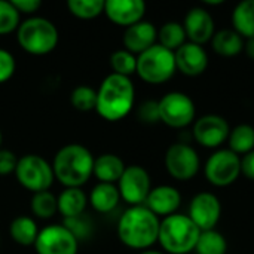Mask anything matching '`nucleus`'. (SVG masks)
Masks as SVG:
<instances>
[{
  "label": "nucleus",
  "instance_id": "nucleus-1",
  "mask_svg": "<svg viewBox=\"0 0 254 254\" xmlns=\"http://www.w3.org/2000/svg\"><path fill=\"white\" fill-rule=\"evenodd\" d=\"M135 89L129 77L110 73L104 77L97 89V113L109 121L118 122L124 119L134 107Z\"/></svg>",
  "mask_w": 254,
  "mask_h": 254
},
{
  "label": "nucleus",
  "instance_id": "nucleus-2",
  "mask_svg": "<svg viewBox=\"0 0 254 254\" xmlns=\"http://www.w3.org/2000/svg\"><path fill=\"white\" fill-rule=\"evenodd\" d=\"M161 220L146 205L128 208L119 219L118 237L129 249L147 250L158 241Z\"/></svg>",
  "mask_w": 254,
  "mask_h": 254
},
{
  "label": "nucleus",
  "instance_id": "nucleus-3",
  "mask_svg": "<svg viewBox=\"0 0 254 254\" xmlns=\"http://www.w3.org/2000/svg\"><path fill=\"white\" fill-rule=\"evenodd\" d=\"M94 159L85 146L77 143L65 144L54 156V176L64 188H80L92 176Z\"/></svg>",
  "mask_w": 254,
  "mask_h": 254
},
{
  "label": "nucleus",
  "instance_id": "nucleus-4",
  "mask_svg": "<svg viewBox=\"0 0 254 254\" xmlns=\"http://www.w3.org/2000/svg\"><path fill=\"white\" fill-rule=\"evenodd\" d=\"M199 234V228L189 216L171 214L161 222L158 241L167 253L188 254L195 250Z\"/></svg>",
  "mask_w": 254,
  "mask_h": 254
},
{
  "label": "nucleus",
  "instance_id": "nucleus-5",
  "mask_svg": "<svg viewBox=\"0 0 254 254\" xmlns=\"http://www.w3.org/2000/svg\"><path fill=\"white\" fill-rule=\"evenodd\" d=\"M58 30L55 24L43 16L24 19L16 28L18 45L31 55H46L58 45Z\"/></svg>",
  "mask_w": 254,
  "mask_h": 254
},
{
  "label": "nucleus",
  "instance_id": "nucleus-6",
  "mask_svg": "<svg viewBox=\"0 0 254 254\" xmlns=\"http://www.w3.org/2000/svg\"><path fill=\"white\" fill-rule=\"evenodd\" d=\"M174 52L155 43L152 48L137 57V74L147 83L159 85L173 77L176 73Z\"/></svg>",
  "mask_w": 254,
  "mask_h": 254
},
{
  "label": "nucleus",
  "instance_id": "nucleus-7",
  "mask_svg": "<svg viewBox=\"0 0 254 254\" xmlns=\"http://www.w3.org/2000/svg\"><path fill=\"white\" fill-rule=\"evenodd\" d=\"M15 177L22 188L33 193L48 190L55 179L52 164H49L43 156L34 153L24 155L18 159Z\"/></svg>",
  "mask_w": 254,
  "mask_h": 254
},
{
  "label": "nucleus",
  "instance_id": "nucleus-8",
  "mask_svg": "<svg viewBox=\"0 0 254 254\" xmlns=\"http://www.w3.org/2000/svg\"><path fill=\"white\" fill-rule=\"evenodd\" d=\"M159 118L161 122L171 128H185L193 122L196 109L192 98L179 91L165 94L159 101Z\"/></svg>",
  "mask_w": 254,
  "mask_h": 254
},
{
  "label": "nucleus",
  "instance_id": "nucleus-9",
  "mask_svg": "<svg viewBox=\"0 0 254 254\" xmlns=\"http://www.w3.org/2000/svg\"><path fill=\"white\" fill-rule=\"evenodd\" d=\"M205 179L217 188H225L237 182L241 174V158L229 149L214 152L204 167Z\"/></svg>",
  "mask_w": 254,
  "mask_h": 254
},
{
  "label": "nucleus",
  "instance_id": "nucleus-10",
  "mask_svg": "<svg viewBox=\"0 0 254 254\" xmlns=\"http://www.w3.org/2000/svg\"><path fill=\"white\" fill-rule=\"evenodd\" d=\"M165 168L168 174L176 180H190L199 171L198 152L188 143H174L167 149Z\"/></svg>",
  "mask_w": 254,
  "mask_h": 254
},
{
  "label": "nucleus",
  "instance_id": "nucleus-11",
  "mask_svg": "<svg viewBox=\"0 0 254 254\" xmlns=\"http://www.w3.org/2000/svg\"><path fill=\"white\" fill-rule=\"evenodd\" d=\"M118 190L121 198L131 207L143 205L152 190L149 173L140 165L125 167V171L118 182Z\"/></svg>",
  "mask_w": 254,
  "mask_h": 254
},
{
  "label": "nucleus",
  "instance_id": "nucleus-12",
  "mask_svg": "<svg viewBox=\"0 0 254 254\" xmlns=\"http://www.w3.org/2000/svg\"><path fill=\"white\" fill-rule=\"evenodd\" d=\"M37 254H77L79 241L64 225H48L34 243Z\"/></svg>",
  "mask_w": 254,
  "mask_h": 254
},
{
  "label": "nucleus",
  "instance_id": "nucleus-13",
  "mask_svg": "<svg viewBox=\"0 0 254 254\" xmlns=\"http://www.w3.org/2000/svg\"><path fill=\"white\" fill-rule=\"evenodd\" d=\"M222 216V204L214 193L201 192L195 195L189 205V217L199 231H211L216 228Z\"/></svg>",
  "mask_w": 254,
  "mask_h": 254
},
{
  "label": "nucleus",
  "instance_id": "nucleus-14",
  "mask_svg": "<svg viewBox=\"0 0 254 254\" xmlns=\"http://www.w3.org/2000/svg\"><path fill=\"white\" fill-rule=\"evenodd\" d=\"M231 128L225 118L219 115H204L193 125L195 140L208 149L219 147L229 137Z\"/></svg>",
  "mask_w": 254,
  "mask_h": 254
},
{
  "label": "nucleus",
  "instance_id": "nucleus-15",
  "mask_svg": "<svg viewBox=\"0 0 254 254\" xmlns=\"http://www.w3.org/2000/svg\"><path fill=\"white\" fill-rule=\"evenodd\" d=\"M183 28L186 33V37L189 39V42L196 43V45H204L207 42H210L214 36V21L211 13L201 7H192L186 16H185V22H183Z\"/></svg>",
  "mask_w": 254,
  "mask_h": 254
},
{
  "label": "nucleus",
  "instance_id": "nucleus-16",
  "mask_svg": "<svg viewBox=\"0 0 254 254\" xmlns=\"http://www.w3.org/2000/svg\"><path fill=\"white\" fill-rule=\"evenodd\" d=\"M146 3L143 0H107L104 1V13L116 25L129 27L143 21Z\"/></svg>",
  "mask_w": 254,
  "mask_h": 254
},
{
  "label": "nucleus",
  "instance_id": "nucleus-17",
  "mask_svg": "<svg viewBox=\"0 0 254 254\" xmlns=\"http://www.w3.org/2000/svg\"><path fill=\"white\" fill-rule=\"evenodd\" d=\"M176 67L186 76H199L208 67V55L201 45L186 42L176 52Z\"/></svg>",
  "mask_w": 254,
  "mask_h": 254
},
{
  "label": "nucleus",
  "instance_id": "nucleus-18",
  "mask_svg": "<svg viewBox=\"0 0 254 254\" xmlns=\"http://www.w3.org/2000/svg\"><path fill=\"white\" fill-rule=\"evenodd\" d=\"M180 204H182L180 192L168 185L153 188L146 199V207L158 217L159 216L168 217L171 214H176Z\"/></svg>",
  "mask_w": 254,
  "mask_h": 254
},
{
  "label": "nucleus",
  "instance_id": "nucleus-19",
  "mask_svg": "<svg viewBox=\"0 0 254 254\" xmlns=\"http://www.w3.org/2000/svg\"><path fill=\"white\" fill-rule=\"evenodd\" d=\"M158 39L156 27L149 21H140L134 25L125 28L124 33V46L131 54H143L155 45Z\"/></svg>",
  "mask_w": 254,
  "mask_h": 254
},
{
  "label": "nucleus",
  "instance_id": "nucleus-20",
  "mask_svg": "<svg viewBox=\"0 0 254 254\" xmlns=\"http://www.w3.org/2000/svg\"><path fill=\"white\" fill-rule=\"evenodd\" d=\"M88 205V196L80 188H64L57 196V207L64 219H73L83 214Z\"/></svg>",
  "mask_w": 254,
  "mask_h": 254
},
{
  "label": "nucleus",
  "instance_id": "nucleus-21",
  "mask_svg": "<svg viewBox=\"0 0 254 254\" xmlns=\"http://www.w3.org/2000/svg\"><path fill=\"white\" fill-rule=\"evenodd\" d=\"M124 171H125V164L118 155L103 153L94 159L92 176L98 179V183L115 185L116 182H119Z\"/></svg>",
  "mask_w": 254,
  "mask_h": 254
},
{
  "label": "nucleus",
  "instance_id": "nucleus-22",
  "mask_svg": "<svg viewBox=\"0 0 254 254\" xmlns=\"http://www.w3.org/2000/svg\"><path fill=\"white\" fill-rule=\"evenodd\" d=\"M121 195L118 190V186L110 183H98L92 188L88 202L91 207L98 213H110L113 211L119 204Z\"/></svg>",
  "mask_w": 254,
  "mask_h": 254
},
{
  "label": "nucleus",
  "instance_id": "nucleus-23",
  "mask_svg": "<svg viewBox=\"0 0 254 254\" xmlns=\"http://www.w3.org/2000/svg\"><path fill=\"white\" fill-rule=\"evenodd\" d=\"M211 45L216 54L222 57H235L244 49V39L231 28H223L214 33Z\"/></svg>",
  "mask_w": 254,
  "mask_h": 254
},
{
  "label": "nucleus",
  "instance_id": "nucleus-24",
  "mask_svg": "<svg viewBox=\"0 0 254 254\" xmlns=\"http://www.w3.org/2000/svg\"><path fill=\"white\" fill-rule=\"evenodd\" d=\"M9 235L19 246H34L39 228L34 219L28 216H18L9 225Z\"/></svg>",
  "mask_w": 254,
  "mask_h": 254
},
{
  "label": "nucleus",
  "instance_id": "nucleus-25",
  "mask_svg": "<svg viewBox=\"0 0 254 254\" xmlns=\"http://www.w3.org/2000/svg\"><path fill=\"white\" fill-rule=\"evenodd\" d=\"M234 30L243 39L254 37V0L240 1L232 12Z\"/></svg>",
  "mask_w": 254,
  "mask_h": 254
},
{
  "label": "nucleus",
  "instance_id": "nucleus-26",
  "mask_svg": "<svg viewBox=\"0 0 254 254\" xmlns=\"http://www.w3.org/2000/svg\"><path fill=\"white\" fill-rule=\"evenodd\" d=\"M229 150L240 155H247L254 150V128L249 124L237 125L228 137Z\"/></svg>",
  "mask_w": 254,
  "mask_h": 254
},
{
  "label": "nucleus",
  "instance_id": "nucleus-27",
  "mask_svg": "<svg viewBox=\"0 0 254 254\" xmlns=\"http://www.w3.org/2000/svg\"><path fill=\"white\" fill-rule=\"evenodd\" d=\"M158 39H159V45L176 52L180 46H183L186 43V33L183 28V24L176 22V21H170L165 22L159 31H158Z\"/></svg>",
  "mask_w": 254,
  "mask_h": 254
},
{
  "label": "nucleus",
  "instance_id": "nucleus-28",
  "mask_svg": "<svg viewBox=\"0 0 254 254\" xmlns=\"http://www.w3.org/2000/svg\"><path fill=\"white\" fill-rule=\"evenodd\" d=\"M228 250V243L225 237L211 229V231H201L195 252L198 254H225Z\"/></svg>",
  "mask_w": 254,
  "mask_h": 254
},
{
  "label": "nucleus",
  "instance_id": "nucleus-29",
  "mask_svg": "<svg viewBox=\"0 0 254 254\" xmlns=\"http://www.w3.org/2000/svg\"><path fill=\"white\" fill-rule=\"evenodd\" d=\"M30 210L39 219H43V220L51 219L58 211L57 196L52 192H49V190L33 193L31 202H30Z\"/></svg>",
  "mask_w": 254,
  "mask_h": 254
},
{
  "label": "nucleus",
  "instance_id": "nucleus-30",
  "mask_svg": "<svg viewBox=\"0 0 254 254\" xmlns=\"http://www.w3.org/2000/svg\"><path fill=\"white\" fill-rule=\"evenodd\" d=\"M67 7L80 19H92L104 12V0H68Z\"/></svg>",
  "mask_w": 254,
  "mask_h": 254
},
{
  "label": "nucleus",
  "instance_id": "nucleus-31",
  "mask_svg": "<svg viewBox=\"0 0 254 254\" xmlns=\"http://www.w3.org/2000/svg\"><path fill=\"white\" fill-rule=\"evenodd\" d=\"M110 67L115 74L129 77L137 71V57L127 49H118L110 57Z\"/></svg>",
  "mask_w": 254,
  "mask_h": 254
},
{
  "label": "nucleus",
  "instance_id": "nucleus-32",
  "mask_svg": "<svg viewBox=\"0 0 254 254\" xmlns=\"http://www.w3.org/2000/svg\"><path fill=\"white\" fill-rule=\"evenodd\" d=\"M70 101L79 112H91L97 107V91L88 85H79L71 91Z\"/></svg>",
  "mask_w": 254,
  "mask_h": 254
},
{
  "label": "nucleus",
  "instance_id": "nucleus-33",
  "mask_svg": "<svg viewBox=\"0 0 254 254\" xmlns=\"http://www.w3.org/2000/svg\"><path fill=\"white\" fill-rule=\"evenodd\" d=\"M19 12L10 0H0V34H9L21 24Z\"/></svg>",
  "mask_w": 254,
  "mask_h": 254
},
{
  "label": "nucleus",
  "instance_id": "nucleus-34",
  "mask_svg": "<svg viewBox=\"0 0 254 254\" xmlns=\"http://www.w3.org/2000/svg\"><path fill=\"white\" fill-rule=\"evenodd\" d=\"M83 216V214H82ZM73 217V219H64V226L76 237V240H83L91 235V223L85 217Z\"/></svg>",
  "mask_w": 254,
  "mask_h": 254
},
{
  "label": "nucleus",
  "instance_id": "nucleus-35",
  "mask_svg": "<svg viewBox=\"0 0 254 254\" xmlns=\"http://www.w3.org/2000/svg\"><path fill=\"white\" fill-rule=\"evenodd\" d=\"M137 116L144 124H156V122H159L161 118H159V106H158V101L147 100V101L141 103L138 106V109H137Z\"/></svg>",
  "mask_w": 254,
  "mask_h": 254
},
{
  "label": "nucleus",
  "instance_id": "nucleus-36",
  "mask_svg": "<svg viewBox=\"0 0 254 254\" xmlns=\"http://www.w3.org/2000/svg\"><path fill=\"white\" fill-rule=\"evenodd\" d=\"M15 67H16V63H15L13 55L9 51L0 48V83L9 80L13 76Z\"/></svg>",
  "mask_w": 254,
  "mask_h": 254
},
{
  "label": "nucleus",
  "instance_id": "nucleus-37",
  "mask_svg": "<svg viewBox=\"0 0 254 254\" xmlns=\"http://www.w3.org/2000/svg\"><path fill=\"white\" fill-rule=\"evenodd\" d=\"M18 158L7 149H0V176H9L15 173Z\"/></svg>",
  "mask_w": 254,
  "mask_h": 254
},
{
  "label": "nucleus",
  "instance_id": "nucleus-38",
  "mask_svg": "<svg viewBox=\"0 0 254 254\" xmlns=\"http://www.w3.org/2000/svg\"><path fill=\"white\" fill-rule=\"evenodd\" d=\"M19 13H34L40 9V0H10Z\"/></svg>",
  "mask_w": 254,
  "mask_h": 254
},
{
  "label": "nucleus",
  "instance_id": "nucleus-39",
  "mask_svg": "<svg viewBox=\"0 0 254 254\" xmlns=\"http://www.w3.org/2000/svg\"><path fill=\"white\" fill-rule=\"evenodd\" d=\"M241 174H244L249 180H254V150L241 158Z\"/></svg>",
  "mask_w": 254,
  "mask_h": 254
},
{
  "label": "nucleus",
  "instance_id": "nucleus-40",
  "mask_svg": "<svg viewBox=\"0 0 254 254\" xmlns=\"http://www.w3.org/2000/svg\"><path fill=\"white\" fill-rule=\"evenodd\" d=\"M244 49H246V54L249 55V58L254 60V37L247 39V42L244 45Z\"/></svg>",
  "mask_w": 254,
  "mask_h": 254
},
{
  "label": "nucleus",
  "instance_id": "nucleus-41",
  "mask_svg": "<svg viewBox=\"0 0 254 254\" xmlns=\"http://www.w3.org/2000/svg\"><path fill=\"white\" fill-rule=\"evenodd\" d=\"M138 254H164V253H161V252H156V250H143L141 253H138Z\"/></svg>",
  "mask_w": 254,
  "mask_h": 254
},
{
  "label": "nucleus",
  "instance_id": "nucleus-42",
  "mask_svg": "<svg viewBox=\"0 0 254 254\" xmlns=\"http://www.w3.org/2000/svg\"><path fill=\"white\" fill-rule=\"evenodd\" d=\"M1 141H3V134H1V129H0V149H1Z\"/></svg>",
  "mask_w": 254,
  "mask_h": 254
}]
</instances>
